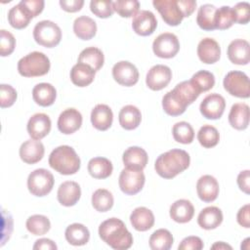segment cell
<instances>
[{"label":"cell","instance_id":"1","mask_svg":"<svg viewBox=\"0 0 250 250\" xmlns=\"http://www.w3.org/2000/svg\"><path fill=\"white\" fill-rule=\"evenodd\" d=\"M99 235L115 250H126L133 244L132 233L127 229L123 221L117 218L104 221L99 227Z\"/></svg>","mask_w":250,"mask_h":250},{"label":"cell","instance_id":"2","mask_svg":"<svg viewBox=\"0 0 250 250\" xmlns=\"http://www.w3.org/2000/svg\"><path fill=\"white\" fill-rule=\"evenodd\" d=\"M190 163L189 154L180 148H173L161 153L155 160L154 169L164 179H173L187 170Z\"/></svg>","mask_w":250,"mask_h":250},{"label":"cell","instance_id":"3","mask_svg":"<svg viewBox=\"0 0 250 250\" xmlns=\"http://www.w3.org/2000/svg\"><path fill=\"white\" fill-rule=\"evenodd\" d=\"M154 8L162 20L171 26L179 25L184 18L189 17L196 8L194 0H154Z\"/></svg>","mask_w":250,"mask_h":250},{"label":"cell","instance_id":"4","mask_svg":"<svg viewBox=\"0 0 250 250\" xmlns=\"http://www.w3.org/2000/svg\"><path fill=\"white\" fill-rule=\"evenodd\" d=\"M80 158L73 147L60 146L49 156V165L62 175H73L80 169Z\"/></svg>","mask_w":250,"mask_h":250},{"label":"cell","instance_id":"5","mask_svg":"<svg viewBox=\"0 0 250 250\" xmlns=\"http://www.w3.org/2000/svg\"><path fill=\"white\" fill-rule=\"evenodd\" d=\"M51 63L49 58L42 52H31L18 62V71L23 77H38L47 74Z\"/></svg>","mask_w":250,"mask_h":250},{"label":"cell","instance_id":"6","mask_svg":"<svg viewBox=\"0 0 250 250\" xmlns=\"http://www.w3.org/2000/svg\"><path fill=\"white\" fill-rule=\"evenodd\" d=\"M35 42L46 48H54L61 42L62 30L60 26L51 21H41L33 28Z\"/></svg>","mask_w":250,"mask_h":250},{"label":"cell","instance_id":"7","mask_svg":"<svg viewBox=\"0 0 250 250\" xmlns=\"http://www.w3.org/2000/svg\"><path fill=\"white\" fill-rule=\"evenodd\" d=\"M55 184L53 174L44 169L39 168L32 171L27 178V188L32 195L42 197L47 195L53 189Z\"/></svg>","mask_w":250,"mask_h":250},{"label":"cell","instance_id":"8","mask_svg":"<svg viewBox=\"0 0 250 250\" xmlns=\"http://www.w3.org/2000/svg\"><path fill=\"white\" fill-rule=\"evenodd\" d=\"M223 85L225 90L231 96L247 99L250 96V82L248 76L238 70H232L227 73Z\"/></svg>","mask_w":250,"mask_h":250},{"label":"cell","instance_id":"9","mask_svg":"<svg viewBox=\"0 0 250 250\" xmlns=\"http://www.w3.org/2000/svg\"><path fill=\"white\" fill-rule=\"evenodd\" d=\"M146 177L143 170L125 167L118 179L119 188L125 194L134 195L140 192L145 185Z\"/></svg>","mask_w":250,"mask_h":250},{"label":"cell","instance_id":"10","mask_svg":"<svg viewBox=\"0 0 250 250\" xmlns=\"http://www.w3.org/2000/svg\"><path fill=\"white\" fill-rule=\"evenodd\" d=\"M180 50V42L174 33L164 32L159 34L152 43V51L161 59L174 58Z\"/></svg>","mask_w":250,"mask_h":250},{"label":"cell","instance_id":"11","mask_svg":"<svg viewBox=\"0 0 250 250\" xmlns=\"http://www.w3.org/2000/svg\"><path fill=\"white\" fill-rule=\"evenodd\" d=\"M112 77L118 84L131 87L139 81V71L132 62L120 61L112 67Z\"/></svg>","mask_w":250,"mask_h":250},{"label":"cell","instance_id":"12","mask_svg":"<svg viewBox=\"0 0 250 250\" xmlns=\"http://www.w3.org/2000/svg\"><path fill=\"white\" fill-rule=\"evenodd\" d=\"M172 71L169 66L164 64L153 65L146 73V86L152 91H160L170 83Z\"/></svg>","mask_w":250,"mask_h":250},{"label":"cell","instance_id":"13","mask_svg":"<svg viewBox=\"0 0 250 250\" xmlns=\"http://www.w3.org/2000/svg\"><path fill=\"white\" fill-rule=\"evenodd\" d=\"M226 108V101L223 96L213 93L206 96L200 104V113L206 119L216 120L222 117Z\"/></svg>","mask_w":250,"mask_h":250},{"label":"cell","instance_id":"14","mask_svg":"<svg viewBox=\"0 0 250 250\" xmlns=\"http://www.w3.org/2000/svg\"><path fill=\"white\" fill-rule=\"evenodd\" d=\"M133 30L141 36H148L154 32L157 27V20L150 11L141 10L133 18Z\"/></svg>","mask_w":250,"mask_h":250},{"label":"cell","instance_id":"15","mask_svg":"<svg viewBox=\"0 0 250 250\" xmlns=\"http://www.w3.org/2000/svg\"><path fill=\"white\" fill-rule=\"evenodd\" d=\"M52 127V122L50 117L45 113H35L33 114L26 125L28 135L33 140L40 141L46 137Z\"/></svg>","mask_w":250,"mask_h":250},{"label":"cell","instance_id":"16","mask_svg":"<svg viewBox=\"0 0 250 250\" xmlns=\"http://www.w3.org/2000/svg\"><path fill=\"white\" fill-rule=\"evenodd\" d=\"M82 115L75 108L64 109L58 118V129L64 135H70L76 132L82 125Z\"/></svg>","mask_w":250,"mask_h":250},{"label":"cell","instance_id":"17","mask_svg":"<svg viewBox=\"0 0 250 250\" xmlns=\"http://www.w3.org/2000/svg\"><path fill=\"white\" fill-rule=\"evenodd\" d=\"M229 60L237 65H246L250 62V45L244 39H234L228 46Z\"/></svg>","mask_w":250,"mask_h":250},{"label":"cell","instance_id":"18","mask_svg":"<svg viewBox=\"0 0 250 250\" xmlns=\"http://www.w3.org/2000/svg\"><path fill=\"white\" fill-rule=\"evenodd\" d=\"M197 56L203 63H215L220 60L221 47L215 39L210 37L203 38L197 45Z\"/></svg>","mask_w":250,"mask_h":250},{"label":"cell","instance_id":"19","mask_svg":"<svg viewBox=\"0 0 250 250\" xmlns=\"http://www.w3.org/2000/svg\"><path fill=\"white\" fill-rule=\"evenodd\" d=\"M219 183L211 175L201 176L196 183V192L203 202H212L219 195Z\"/></svg>","mask_w":250,"mask_h":250},{"label":"cell","instance_id":"20","mask_svg":"<svg viewBox=\"0 0 250 250\" xmlns=\"http://www.w3.org/2000/svg\"><path fill=\"white\" fill-rule=\"evenodd\" d=\"M81 196L80 186L73 181H65L60 185L57 192L58 201L65 207L75 205Z\"/></svg>","mask_w":250,"mask_h":250},{"label":"cell","instance_id":"21","mask_svg":"<svg viewBox=\"0 0 250 250\" xmlns=\"http://www.w3.org/2000/svg\"><path fill=\"white\" fill-rule=\"evenodd\" d=\"M45 153L43 144L37 140H27L20 147V157L26 164L39 162Z\"/></svg>","mask_w":250,"mask_h":250},{"label":"cell","instance_id":"22","mask_svg":"<svg viewBox=\"0 0 250 250\" xmlns=\"http://www.w3.org/2000/svg\"><path fill=\"white\" fill-rule=\"evenodd\" d=\"M113 121L111 108L104 104H97L91 112V123L99 131H106Z\"/></svg>","mask_w":250,"mask_h":250},{"label":"cell","instance_id":"23","mask_svg":"<svg viewBox=\"0 0 250 250\" xmlns=\"http://www.w3.org/2000/svg\"><path fill=\"white\" fill-rule=\"evenodd\" d=\"M130 222L138 231H146L154 225V215L146 207H137L130 215Z\"/></svg>","mask_w":250,"mask_h":250},{"label":"cell","instance_id":"24","mask_svg":"<svg viewBox=\"0 0 250 250\" xmlns=\"http://www.w3.org/2000/svg\"><path fill=\"white\" fill-rule=\"evenodd\" d=\"M122 160L125 167L143 170L148 161L146 151L140 146H130L124 152Z\"/></svg>","mask_w":250,"mask_h":250},{"label":"cell","instance_id":"25","mask_svg":"<svg viewBox=\"0 0 250 250\" xmlns=\"http://www.w3.org/2000/svg\"><path fill=\"white\" fill-rule=\"evenodd\" d=\"M223 222L222 210L216 206H208L202 209L197 217L200 228L210 230L218 228Z\"/></svg>","mask_w":250,"mask_h":250},{"label":"cell","instance_id":"26","mask_svg":"<svg viewBox=\"0 0 250 250\" xmlns=\"http://www.w3.org/2000/svg\"><path fill=\"white\" fill-rule=\"evenodd\" d=\"M194 215V207L188 199L176 200L170 206V217L173 221L186 224L189 222Z\"/></svg>","mask_w":250,"mask_h":250},{"label":"cell","instance_id":"27","mask_svg":"<svg viewBox=\"0 0 250 250\" xmlns=\"http://www.w3.org/2000/svg\"><path fill=\"white\" fill-rule=\"evenodd\" d=\"M229 122L236 130H245L249 125V106L244 103L232 104L229 113Z\"/></svg>","mask_w":250,"mask_h":250},{"label":"cell","instance_id":"28","mask_svg":"<svg viewBox=\"0 0 250 250\" xmlns=\"http://www.w3.org/2000/svg\"><path fill=\"white\" fill-rule=\"evenodd\" d=\"M118 119L119 124L123 129L134 130L139 127L142 121V113L137 106L127 104L120 109Z\"/></svg>","mask_w":250,"mask_h":250},{"label":"cell","instance_id":"29","mask_svg":"<svg viewBox=\"0 0 250 250\" xmlns=\"http://www.w3.org/2000/svg\"><path fill=\"white\" fill-rule=\"evenodd\" d=\"M95 74L96 71L91 66L77 62L70 70V79L74 85L78 87H86L94 81Z\"/></svg>","mask_w":250,"mask_h":250},{"label":"cell","instance_id":"30","mask_svg":"<svg viewBox=\"0 0 250 250\" xmlns=\"http://www.w3.org/2000/svg\"><path fill=\"white\" fill-rule=\"evenodd\" d=\"M57 97L56 88L50 83H39L32 89L33 101L41 106H50Z\"/></svg>","mask_w":250,"mask_h":250},{"label":"cell","instance_id":"31","mask_svg":"<svg viewBox=\"0 0 250 250\" xmlns=\"http://www.w3.org/2000/svg\"><path fill=\"white\" fill-rule=\"evenodd\" d=\"M73 31L79 39L90 40L97 33V23L90 17L81 16L75 19L73 22Z\"/></svg>","mask_w":250,"mask_h":250},{"label":"cell","instance_id":"32","mask_svg":"<svg viewBox=\"0 0 250 250\" xmlns=\"http://www.w3.org/2000/svg\"><path fill=\"white\" fill-rule=\"evenodd\" d=\"M64 236L69 244L74 246H82L89 241L90 231L84 225L74 223L66 228Z\"/></svg>","mask_w":250,"mask_h":250},{"label":"cell","instance_id":"33","mask_svg":"<svg viewBox=\"0 0 250 250\" xmlns=\"http://www.w3.org/2000/svg\"><path fill=\"white\" fill-rule=\"evenodd\" d=\"M88 172L95 179H106L113 170L112 163L105 157H94L88 162Z\"/></svg>","mask_w":250,"mask_h":250},{"label":"cell","instance_id":"34","mask_svg":"<svg viewBox=\"0 0 250 250\" xmlns=\"http://www.w3.org/2000/svg\"><path fill=\"white\" fill-rule=\"evenodd\" d=\"M216 11L217 8L212 4L200 6L197 12L196 22L201 29L207 31L216 29Z\"/></svg>","mask_w":250,"mask_h":250},{"label":"cell","instance_id":"35","mask_svg":"<svg viewBox=\"0 0 250 250\" xmlns=\"http://www.w3.org/2000/svg\"><path fill=\"white\" fill-rule=\"evenodd\" d=\"M172 91L186 106L191 104L200 95V92L196 89L190 80L183 81L177 84Z\"/></svg>","mask_w":250,"mask_h":250},{"label":"cell","instance_id":"36","mask_svg":"<svg viewBox=\"0 0 250 250\" xmlns=\"http://www.w3.org/2000/svg\"><path fill=\"white\" fill-rule=\"evenodd\" d=\"M78 62L91 66L96 72L102 68L104 62L103 52L97 47H88L81 51L78 57Z\"/></svg>","mask_w":250,"mask_h":250},{"label":"cell","instance_id":"37","mask_svg":"<svg viewBox=\"0 0 250 250\" xmlns=\"http://www.w3.org/2000/svg\"><path fill=\"white\" fill-rule=\"evenodd\" d=\"M148 242L152 250H169L173 245L174 238L168 229H159L150 235Z\"/></svg>","mask_w":250,"mask_h":250},{"label":"cell","instance_id":"38","mask_svg":"<svg viewBox=\"0 0 250 250\" xmlns=\"http://www.w3.org/2000/svg\"><path fill=\"white\" fill-rule=\"evenodd\" d=\"M31 19L29 14L20 4L12 7L8 12V21L10 25L16 29L25 28Z\"/></svg>","mask_w":250,"mask_h":250},{"label":"cell","instance_id":"39","mask_svg":"<svg viewBox=\"0 0 250 250\" xmlns=\"http://www.w3.org/2000/svg\"><path fill=\"white\" fill-rule=\"evenodd\" d=\"M112 193L105 188H99L92 194V205L98 212H106L113 206Z\"/></svg>","mask_w":250,"mask_h":250},{"label":"cell","instance_id":"40","mask_svg":"<svg viewBox=\"0 0 250 250\" xmlns=\"http://www.w3.org/2000/svg\"><path fill=\"white\" fill-rule=\"evenodd\" d=\"M27 230L33 235H43L51 229L50 220L44 215H32L25 223Z\"/></svg>","mask_w":250,"mask_h":250},{"label":"cell","instance_id":"41","mask_svg":"<svg viewBox=\"0 0 250 250\" xmlns=\"http://www.w3.org/2000/svg\"><path fill=\"white\" fill-rule=\"evenodd\" d=\"M163 110L170 116H178L186 111L187 106L175 96L173 91L167 92L162 98Z\"/></svg>","mask_w":250,"mask_h":250},{"label":"cell","instance_id":"42","mask_svg":"<svg viewBox=\"0 0 250 250\" xmlns=\"http://www.w3.org/2000/svg\"><path fill=\"white\" fill-rule=\"evenodd\" d=\"M197 140L203 147L211 148L218 145L220 141V134L214 126L208 124L203 125L197 133Z\"/></svg>","mask_w":250,"mask_h":250},{"label":"cell","instance_id":"43","mask_svg":"<svg viewBox=\"0 0 250 250\" xmlns=\"http://www.w3.org/2000/svg\"><path fill=\"white\" fill-rule=\"evenodd\" d=\"M172 134L176 142L184 145L191 144L194 139L193 128L186 121L177 122L172 128Z\"/></svg>","mask_w":250,"mask_h":250},{"label":"cell","instance_id":"44","mask_svg":"<svg viewBox=\"0 0 250 250\" xmlns=\"http://www.w3.org/2000/svg\"><path fill=\"white\" fill-rule=\"evenodd\" d=\"M190 81L196 87V89L202 93L211 90L215 85V76L212 72L207 70H199L195 72Z\"/></svg>","mask_w":250,"mask_h":250},{"label":"cell","instance_id":"45","mask_svg":"<svg viewBox=\"0 0 250 250\" xmlns=\"http://www.w3.org/2000/svg\"><path fill=\"white\" fill-rule=\"evenodd\" d=\"M235 22L234 14L232 8L229 6H222L217 8L216 11V29L225 30Z\"/></svg>","mask_w":250,"mask_h":250},{"label":"cell","instance_id":"46","mask_svg":"<svg viewBox=\"0 0 250 250\" xmlns=\"http://www.w3.org/2000/svg\"><path fill=\"white\" fill-rule=\"evenodd\" d=\"M113 11L122 18L134 17L140 8V2L137 0H116L112 3Z\"/></svg>","mask_w":250,"mask_h":250},{"label":"cell","instance_id":"47","mask_svg":"<svg viewBox=\"0 0 250 250\" xmlns=\"http://www.w3.org/2000/svg\"><path fill=\"white\" fill-rule=\"evenodd\" d=\"M112 3L113 2L110 0H93L90 2V10L98 18L106 19L111 17L114 12Z\"/></svg>","mask_w":250,"mask_h":250},{"label":"cell","instance_id":"48","mask_svg":"<svg viewBox=\"0 0 250 250\" xmlns=\"http://www.w3.org/2000/svg\"><path fill=\"white\" fill-rule=\"evenodd\" d=\"M16 47V39L14 35L5 30H0V55L1 57L10 56Z\"/></svg>","mask_w":250,"mask_h":250},{"label":"cell","instance_id":"49","mask_svg":"<svg viewBox=\"0 0 250 250\" xmlns=\"http://www.w3.org/2000/svg\"><path fill=\"white\" fill-rule=\"evenodd\" d=\"M18 94L14 87L9 84H1L0 85V106L2 108L12 106L16 100Z\"/></svg>","mask_w":250,"mask_h":250},{"label":"cell","instance_id":"50","mask_svg":"<svg viewBox=\"0 0 250 250\" xmlns=\"http://www.w3.org/2000/svg\"><path fill=\"white\" fill-rule=\"evenodd\" d=\"M235 22L246 24L250 21V4L248 2H239L232 8Z\"/></svg>","mask_w":250,"mask_h":250},{"label":"cell","instance_id":"51","mask_svg":"<svg viewBox=\"0 0 250 250\" xmlns=\"http://www.w3.org/2000/svg\"><path fill=\"white\" fill-rule=\"evenodd\" d=\"M19 4L29 14L31 18H35L42 13L45 2L43 0H21Z\"/></svg>","mask_w":250,"mask_h":250},{"label":"cell","instance_id":"52","mask_svg":"<svg viewBox=\"0 0 250 250\" xmlns=\"http://www.w3.org/2000/svg\"><path fill=\"white\" fill-rule=\"evenodd\" d=\"M204 247L203 241L198 236L185 237L178 246L179 250H201Z\"/></svg>","mask_w":250,"mask_h":250},{"label":"cell","instance_id":"53","mask_svg":"<svg viewBox=\"0 0 250 250\" xmlns=\"http://www.w3.org/2000/svg\"><path fill=\"white\" fill-rule=\"evenodd\" d=\"M236 220L241 227L245 229L250 228V205L249 204H245L238 210L236 215Z\"/></svg>","mask_w":250,"mask_h":250},{"label":"cell","instance_id":"54","mask_svg":"<svg viewBox=\"0 0 250 250\" xmlns=\"http://www.w3.org/2000/svg\"><path fill=\"white\" fill-rule=\"evenodd\" d=\"M236 181L240 190H242L246 194H249L250 193V171L249 170L241 171L238 174Z\"/></svg>","mask_w":250,"mask_h":250},{"label":"cell","instance_id":"55","mask_svg":"<svg viewBox=\"0 0 250 250\" xmlns=\"http://www.w3.org/2000/svg\"><path fill=\"white\" fill-rule=\"evenodd\" d=\"M84 5L83 0H61L60 6L62 9L68 13H75L81 10Z\"/></svg>","mask_w":250,"mask_h":250},{"label":"cell","instance_id":"56","mask_svg":"<svg viewBox=\"0 0 250 250\" xmlns=\"http://www.w3.org/2000/svg\"><path fill=\"white\" fill-rule=\"evenodd\" d=\"M34 250H57V244L49 238H40L33 245Z\"/></svg>","mask_w":250,"mask_h":250},{"label":"cell","instance_id":"57","mask_svg":"<svg viewBox=\"0 0 250 250\" xmlns=\"http://www.w3.org/2000/svg\"><path fill=\"white\" fill-rule=\"evenodd\" d=\"M211 248L212 249H219V250H221V249H229V250H231L232 249V247L230 245H229V244H227V243H225L223 241L216 242L215 244H213L211 246Z\"/></svg>","mask_w":250,"mask_h":250}]
</instances>
